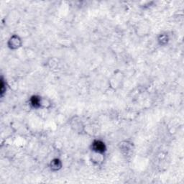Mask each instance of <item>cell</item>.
<instances>
[{
	"instance_id": "obj_1",
	"label": "cell",
	"mask_w": 184,
	"mask_h": 184,
	"mask_svg": "<svg viewBox=\"0 0 184 184\" xmlns=\"http://www.w3.org/2000/svg\"><path fill=\"white\" fill-rule=\"evenodd\" d=\"M91 147L93 151H94L96 153H99V154H102L107 150L105 144L100 140L93 141Z\"/></svg>"
},
{
	"instance_id": "obj_2",
	"label": "cell",
	"mask_w": 184,
	"mask_h": 184,
	"mask_svg": "<svg viewBox=\"0 0 184 184\" xmlns=\"http://www.w3.org/2000/svg\"><path fill=\"white\" fill-rule=\"evenodd\" d=\"M30 104L33 106L34 108H39L40 107V104H41V100H40V98L39 96H33V97L31 98L30 99Z\"/></svg>"
},
{
	"instance_id": "obj_3",
	"label": "cell",
	"mask_w": 184,
	"mask_h": 184,
	"mask_svg": "<svg viewBox=\"0 0 184 184\" xmlns=\"http://www.w3.org/2000/svg\"><path fill=\"white\" fill-rule=\"evenodd\" d=\"M50 168L53 171H58L59 168H61V162L58 159H55V160L51 161L50 163Z\"/></svg>"
}]
</instances>
